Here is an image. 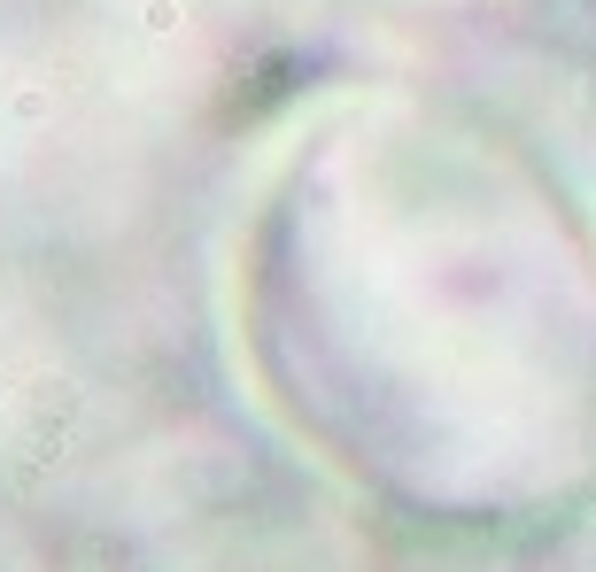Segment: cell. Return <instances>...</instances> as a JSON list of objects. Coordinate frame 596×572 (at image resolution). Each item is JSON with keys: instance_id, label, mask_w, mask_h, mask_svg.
I'll list each match as a JSON object with an SVG mask.
<instances>
[{"instance_id": "cell-1", "label": "cell", "mask_w": 596, "mask_h": 572, "mask_svg": "<svg viewBox=\"0 0 596 572\" xmlns=\"http://www.w3.org/2000/svg\"><path fill=\"white\" fill-rule=\"evenodd\" d=\"M248 348L295 426L388 480L596 464V232L480 116L388 101L295 147L248 240Z\"/></svg>"}]
</instances>
